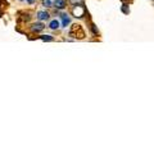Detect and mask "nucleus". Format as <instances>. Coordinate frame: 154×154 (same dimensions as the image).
Returning a JSON list of instances; mask_svg holds the SVG:
<instances>
[{
    "instance_id": "obj_9",
    "label": "nucleus",
    "mask_w": 154,
    "mask_h": 154,
    "mask_svg": "<svg viewBox=\"0 0 154 154\" xmlns=\"http://www.w3.org/2000/svg\"><path fill=\"white\" fill-rule=\"evenodd\" d=\"M122 12H123V13H126V14H128L130 9L127 8V5H126V4H123V5H122Z\"/></svg>"
},
{
    "instance_id": "obj_6",
    "label": "nucleus",
    "mask_w": 154,
    "mask_h": 154,
    "mask_svg": "<svg viewBox=\"0 0 154 154\" xmlns=\"http://www.w3.org/2000/svg\"><path fill=\"white\" fill-rule=\"evenodd\" d=\"M49 27L51 28V30H57V28L59 27V22H58L57 19H55V21H51L50 25H49Z\"/></svg>"
},
{
    "instance_id": "obj_10",
    "label": "nucleus",
    "mask_w": 154,
    "mask_h": 154,
    "mask_svg": "<svg viewBox=\"0 0 154 154\" xmlns=\"http://www.w3.org/2000/svg\"><path fill=\"white\" fill-rule=\"evenodd\" d=\"M27 2H28V3H30V4H32L33 2H35V0H27Z\"/></svg>"
},
{
    "instance_id": "obj_1",
    "label": "nucleus",
    "mask_w": 154,
    "mask_h": 154,
    "mask_svg": "<svg viewBox=\"0 0 154 154\" xmlns=\"http://www.w3.org/2000/svg\"><path fill=\"white\" fill-rule=\"evenodd\" d=\"M73 14H75V17H84L85 16V7L82 5V4H79V5H76L73 8Z\"/></svg>"
},
{
    "instance_id": "obj_2",
    "label": "nucleus",
    "mask_w": 154,
    "mask_h": 154,
    "mask_svg": "<svg viewBox=\"0 0 154 154\" xmlns=\"http://www.w3.org/2000/svg\"><path fill=\"white\" fill-rule=\"evenodd\" d=\"M37 18L40 19V21H46V19H49V13L48 12H38Z\"/></svg>"
},
{
    "instance_id": "obj_4",
    "label": "nucleus",
    "mask_w": 154,
    "mask_h": 154,
    "mask_svg": "<svg viewBox=\"0 0 154 154\" xmlns=\"http://www.w3.org/2000/svg\"><path fill=\"white\" fill-rule=\"evenodd\" d=\"M71 18L68 17V14H62V25L64 27H67V25H69Z\"/></svg>"
},
{
    "instance_id": "obj_5",
    "label": "nucleus",
    "mask_w": 154,
    "mask_h": 154,
    "mask_svg": "<svg viewBox=\"0 0 154 154\" xmlns=\"http://www.w3.org/2000/svg\"><path fill=\"white\" fill-rule=\"evenodd\" d=\"M44 28H45V26L42 25V23H35V25H32V31H35V32L42 31Z\"/></svg>"
},
{
    "instance_id": "obj_8",
    "label": "nucleus",
    "mask_w": 154,
    "mask_h": 154,
    "mask_svg": "<svg viewBox=\"0 0 154 154\" xmlns=\"http://www.w3.org/2000/svg\"><path fill=\"white\" fill-rule=\"evenodd\" d=\"M41 38H42V40H44V41H53V37H51V36H49V35L42 36Z\"/></svg>"
},
{
    "instance_id": "obj_7",
    "label": "nucleus",
    "mask_w": 154,
    "mask_h": 154,
    "mask_svg": "<svg viewBox=\"0 0 154 154\" xmlns=\"http://www.w3.org/2000/svg\"><path fill=\"white\" fill-rule=\"evenodd\" d=\"M44 7H53V3H51V0H44V4H42Z\"/></svg>"
},
{
    "instance_id": "obj_3",
    "label": "nucleus",
    "mask_w": 154,
    "mask_h": 154,
    "mask_svg": "<svg viewBox=\"0 0 154 154\" xmlns=\"http://www.w3.org/2000/svg\"><path fill=\"white\" fill-rule=\"evenodd\" d=\"M66 0H55L54 2V7L58 8V9H63L66 7Z\"/></svg>"
}]
</instances>
